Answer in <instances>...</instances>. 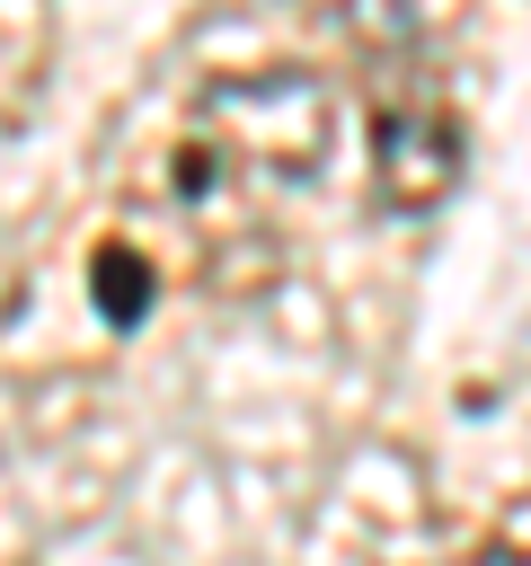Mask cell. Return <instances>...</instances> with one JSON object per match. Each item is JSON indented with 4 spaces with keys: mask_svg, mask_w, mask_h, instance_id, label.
I'll return each instance as SVG.
<instances>
[{
    "mask_svg": "<svg viewBox=\"0 0 531 566\" xmlns=\"http://www.w3.org/2000/svg\"><path fill=\"white\" fill-rule=\"evenodd\" d=\"M292 9L336 27L363 53H425V35H442L460 18V0H292Z\"/></svg>",
    "mask_w": 531,
    "mask_h": 566,
    "instance_id": "3",
    "label": "cell"
},
{
    "mask_svg": "<svg viewBox=\"0 0 531 566\" xmlns=\"http://www.w3.org/2000/svg\"><path fill=\"white\" fill-rule=\"evenodd\" d=\"M327 159L336 88L319 71H230L168 142V203L186 212V230L212 239V274H230V292H257V274L274 265L266 203L301 195Z\"/></svg>",
    "mask_w": 531,
    "mask_h": 566,
    "instance_id": "1",
    "label": "cell"
},
{
    "mask_svg": "<svg viewBox=\"0 0 531 566\" xmlns=\"http://www.w3.org/2000/svg\"><path fill=\"white\" fill-rule=\"evenodd\" d=\"M451 186H460V115L416 71V80H398V88L372 97V203L389 221H416Z\"/></svg>",
    "mask_w": 531,
    "mask_h": 566,
    "instance_id": "2",
    "label": "cell"
},
{
    "mask_svg": "<svg viewBox=\"0 0 531 566\" xmlns=\"http://www.w3.org/2000/svg\"><path fill=\"white\" fill-rule=\"evenodd\" d=\"M460 566H531V539H478Z\"/></svg>",
    "mask_w": 531,
    "mask_h": 566,
    "instance_id": "5",
    "label": "cell"
},
{
    "mask_svg": "<svg viewBox=\"0 0 531 566\" xmlns=\"http://www.w3.org/2000/svg\"><path fill=\"white\" fill-rule=\"evenodd\" d=\"M97 310L115 318V327H133L142 310H150V265L115 239V248H97Z\"/></svg>",
    "mask_w": 531,
    "mask_h": 566,
    "instance_id": "4",
    "label": "cell"
}]
</instances>
